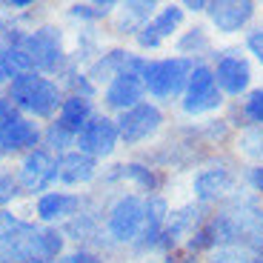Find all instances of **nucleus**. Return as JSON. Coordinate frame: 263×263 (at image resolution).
<instances>
[{
    "mask_svg": "<svg viewBox=\"0 0 263 263\" xmlns=\"http://www.w3.org/2000/svg\"><path fill=\"white\" fill-rule=\"evenodd\" d=\"M118 178L132 180L135 186H140V189H146V192L158 189V183H160L158 175H155L152 169H146V166H140V163H123V166H118Z\"/></svg>",
    "mask_w": 263,
    "mask_h": 263,
    "instance_id": "obj_21",
    "label": "nucleus"
},
{
    "mask_svg": "<svg viewBox=\"0 0 263 263\" xmlns=\"http://www.w3.org/2000/svg\"><path fill=\"white\" fill-rule=\"evenodd\" d=\"M240 149L246 152V155H252V158H260L263 155V126H255V129H249L240 138Z\"/></svg>",
    "mask_w": 263,
    "mask_h": 263,
    "instance_id": "obj_23",
    "label": "nucleus"
},
{
    "mask_svg": "<svg viewBox=\"0 0 263 263\" xmlns=\"http://www.w3.org/2000/svg\"><path fill=\"white\" fill-rule=\"evenodd\" d=\"M95 115H98L95 100L80 98V95H66L63 106H60V112H58V118H54V123H58L60 129H66L69 135H74V138H78L80 132H83V126L89 123Z\"/></svg>",
    "mask_w": 263,
    "mask_h": 263,
    "instance_id": "obj_13",
    "label": "nucleus"
},
{
    "mask_svg": "<svg viewBox=\"0 0 263 263\" xmlns=\"http://www.w3.org/2000/svg\"><path fill=\"white\" fill-rule=\"evenodd\" d=\"M212 263H249V260H243V257L237 255V252H232V249H223V252H217Z\"/></svg>",
    "mask_w": 263,
    "mask_h": 263,
    "instance_id": "obj_29",
    "label": "nucleus"
},
{
    "mask_svg": "<svg viewBox=\"0 0 263 263\" xmlns=\"http://www.w3.org/2000/svg\"><path fill=\"white\" fill-rule=\"evenodd\" d=\"M118 143H120V132H118L115 118L98 112L89 123L83 126V132L78 135L74 149L83 152V155H89V158H95L100 163L103 158H109V155L118 149Z\"/></svg>",
    "mask_w": 263,
    "mask_h": 263,
    "instance_id": "obj_7",
    "label": "nucleus"
},
{
    "mask_svg": "<svg viewBox=\"0 0 263 263\" xmlns=\"http://www.w3.org/2000/svg\"><path fill=\"white\" fill-rule=\"evenodd\" d=\"M86 209V200L78 195V192H66V189H52L46 195L34 197V220L40 226H63L69 223L72 217H78L80 212Z\"/></svg>",
    "mask_w": 263,
    "mask_h": 263,
    "instance_id": "obj_6",
    "label": "nucleus"
},
{
    "mask_svg": "<svg viewBox=\"0 0 263 263\" xmlns=\"http://www.w3.org/2000/svg\"><path fill=\"white\" fill-rule=\"evenodd\" d=\"M20 197H23V189H20L17 178H14V169L0 166V212L12 209Z\"/></svg>",
    "mask_w": 263,
    "mask_h": 263,
    "instance_id": "obj_22",
    "label": "nucleus"
},
{
    "mask_svg": "<svg viewBox=\"0 0 263 263\" xmlns=\"http://www.w3.org/2000/svg\"><path fill=\"white\" fill-rule=\"evenodd\" d=\"M58 263H103V257H100L98 252L80 246V249H74V252H66Z\"/></svg>",
    "mask_w": 263,
    "mask_h": 263,
    "instance_id": "obj_24",
    "label": "nucleus"
},
{
    "mask_svg": "<svg viewBox=\"0 0 263 263\" xmlns=\"http://www.w3.org/2000/svg\"><path fill=\"white\" fill-rule=\"evenodd\" d=\"M100 175V163L83 152L72 149L58 158V183L78 189V186H89Z\"/></svg>",
    "mask_w": 263,
    "mask_h": 263,
    "instance_id": "obj_12",
    "label": "nucleus"
},
{
    "mask_svg": "<svg viewBox=\"0 0 263 263\" xmlns=\"http://www.w3.org/2000/svg\"><path fill=\"white\" fill-rule=\"evenodd\" d=\"M206 46H209V40H206L203 29H192V32L180 40V49H183V52H189V49H206Z\"/></svg>",
    "mask_w": 263,
    "mask_h": 263,
    "instance_id": "obj_26",
    "label": "nucleus"
},
{
    "mask_svg": "<svg viewBox=\"0 0 263 263\" xmlns=\"http://www.w3.org/2000/svg\"><path fill=\"white\" fill-rule=\"evenodd\" d=\"M152 9L155 3H123L118 6V29L129 34H138L152 23Z\"/></svg>",
    "mask_w": 263,
    "mask_h": 263,
    "instance_id": "obj_17",
    "label": "nucleus"
},
{
    "mask_svg": "<svg viewBox=\"0 0 263 263\" xmlns=\"http://www.w3.org/2000/svg\"><path fill=\"white\" fill-rule=\"evenodd\" d=\"M3 95L20 115H26L32 120H46V123H52L58 118L66 98L58 78H46V74L37 72H23L17 78H12L3 89Z\"/></svg>",
    "mask_w": 263,
    "mask_h": 263,
    "instance_id": "obj_1",
    "label": "nucleus"
},
{
    "mask_svg": "<svg viewBox=\"0 0 263 263\" xmlns=\"http://www.w3.org/2000/svg\"><path fill=\"white\" fill-rule=\"evenodd\" d=\"M192 60L186 58H169V60H149L143 69L146 92L155 98H172L183 89V83L192 78Z\"/></svg>",
    "mask_w": 263,
    "mask_h": 263,
    "instance_id": "obj_5",
    "label": "nucleus"
},
{
    "mask_svg": "<svg viewBox=\"0 0 263 263\" xmlns=\"http://www.w3.org/2000/svg\"><path fill=\"white\" fill-rule=\"evenodd\" d=\"M180 20H183V9H178V6H166V9H160V12L155 14V17H152V23L146 26V32L155 34L158 40H163V37H169V34L180 26Z\"/></svg>",
    "mask_w": 263,
    "mask_h": 263,
    "instance_id": "obj_20",
    "label": "nucleus"
},
{
    "mask_svg": "<svg viewBox=\"0 0 263 263\" xmlns=\"http://www.w3.org/2000/svg\"><path fill=\"white\" fill-rule=\"evenodd\" d=\"M146 226V200L140 195H120L106 212V237L115 243H135Z\"/></svg>",
    "mask_w": 263,
    "mask_h": 263,
    "instance_id": "obj_4",
    "label": "nucleus"
},
{
    "mask_svg": "<svg viewBox=\"0 0 263 263\" xmlns=\"http://www.w3.org/2000/svg\"><path fill=\"white\" fill-rule=\"evenodd\" d=\"M217 106H220V95H217L215 72L206 69V66H197L189 78V92H186L183 109L189 115H200L209 112V109H217Z\"/></svg>",
    "mask_w": 263,
    "mask_h": 263,
    "instance_id": "obj_11",
    "label": "nucleus"
},
{
    "mask_svg": "<svg viewBox=\"0 0 263 263\" xmlns=\"http://www.w3.org/2000/svg\"><path fill=\"white\" fill-rule=\"evenodd\" d=\"M235 178H232L226 169H203L195 178V195L200 200H212V197H220L232 189Z\"/></svg>",
    "mask_w": 263,
    "mask_h": 263,
    "instance_id": "obj_16",
    "label": "nucleus"
},
{
    "mask_svg": "<svg viewBox=\"0 0 263 263\" xmlns=\"http://www.w3.org/2000/svg\"><path fill=\"white\" fill-rule=\"evenodd\" d=\"M14 46L23 49L32 72L46 74V78H60L72 66V58L63 43V32L52 23H40V26L29 29V34Z\"/></svg>",
    "mask_w": 263,
    "mask_h": 263,
    "instance_id": "obj_2",
    "label": "nucleus"
},
{
    "mask_svg": "<svg viewBox=\"0 0 263 263\" xmlns=\"http://www.w3.org/2000/svg\"><path fill=\"white\" fill-rule=\"evenodd\" d=\"M115 123H118V132H120V143L138 146V143H143L149 135H155V132L160 129L163 115H160V109L155 103H146L143 100V103L120 112L118 118H115Z\"/></svg>",
    "mask_w": 263,
    "mask_h": 263,
    "instance_id": "obj_8",
    "label": "nucleus"
},
{
    "mask_svg": "<svg viewBox=\"0 0 263 263\" xmlns=\"http://www.w3.org/2000/svg\"><path fill=\"white\" fill-rule=\"evenodd\" d=\"M14 178H17L23 195H32V197H40L46 192L58 189V155L46 152L43 146L20 155L17 166H14Z\"/></svg>",
    "mask_w": 263,
    "mask_h": 263,
    "instance_id": "obj_3",
    "label": "nucleus"
},
{
    "mask_svg": "<svg viewBox=\"0 0 263 263\" xmlns=\"http://www.w3.org/2000/svg\"><path fill=\"white\" fill-rule=\"evenodd\" d=\"M118 12V3H112V0H98V3H72L69 6V17L72 20H80V23H98V20H106L112 17V14Z\"/></svg>",
    "mask_w": 263,
    "mask_h": 263,
    "instance_id": "obj_18",
    "label": "nucleus"
},
{
    "mask_svg": "<svg viewBox=\"0 0 263 263\" xmlns=\"http://www.w3.org/2000/svg\"><path fill=\"white\" fill-rule=\"evenodd\" d=\"M246 43H249L252 54H255V58H257V60H260V63H263V32H252Z\"/></svg>",
    "mask_w": 263,
    "mask_h": 263,
    "instance_id": "obj_28",
    "label": "nucleus"
},
{
    "mask_svg": "<svg viewBox=\"0 0 263 263\" xmlns=\"http://www.w3.org/2000/svg\"><path fill=\"white\" fill-rule=\"evenodd\" d=\"M143 95H146L143 74L126 72V74H120V78H115L112 83L103 86V106L120 115V112H126V109H132V106L143 103Z\"/></svg>",
    "mask_w": 263,
    "mask_h": 263,
    "instance_id": "obj_10",
    "label": "nucleus"
},
{
    "mask_svg": "<svg viewBox=\"0 0 263 263\" xmlns=\"http://www.w3.org/2000/svg\"><path fill=\"white\" fill-rule=\"evenodd\" d=\"M246 118L255 120L257 126H263V89H257V92L249 95V100H246Z\"/></svg>",
    "mask_w": 263,
    "mask_h": 263,
    "instance_id": "obj_25",
    "label": "nucleus"
},
{
    "mask_svg": "<svg viewBox=\"0 0 263 263\" xmlns=\"http://www.w3.org/2000/svg\"><path fill=\"white\" fill-rule=\"evenodd\" d=\"M249 78H252V69L240 54H226V58H220L215 80H217V86H220L223 92L240 95L246 86H249Z\"/></svg>",
    "mask_w": 263,
    "mask_h": 263,
    "instance_id": "obj_14",
    "label": "nucleus"
},
{
    "mask_svg": "<svg viewBox=\"0 0 263 263\" xmlns=\"http://www.w3.org/2000/svg\"><path fill=\"white\" fill-rule=\"evenodd\" d=\"M3 160H6V152H3V146H0V163H3Z\"/></svg>",
    "mask_w": 263,
    "mask_h": 263,
    "instance_id": "obj_30",
    "label": "nucleus"
},
{
    "mask_svg": "<svg viewBox=\"0 0 263 263\" xmlns=\"http://www.w3.org/2000/svg\"><path fill=\"white\" fill-rule=\"evenodd\" d=\"M209 14H212V23H215L220 32L232 34L243 26L246 20L255 14V6L252 3H235V0H223V3H209Z\"/></svg>",
    "mask_w": 263,
    "mask_h": 263,
    "instance_id": "obj_15",
    "label": "nucleus"
},
{
    "mask_svg": "<svg viewBox=\"0 0 263 263\" xmlns=\"http://www.w3.org/2000/svg\"><path fill=\"white\" fill-rule=\"evenodd\" d=\"M74 140H78L74 135H69V132L60 129V126L52 120V123L43 126V140H40V146H43L46 152H52V155H58V158H60V155H66V152H72V149H74Z\"/></svg>",
    "mask_w": 263,
    "mask_h": 263,
    "instance_id": "obj_19",
    "label": "nucleus"
},
{
    "mask_svg": "<svg viewBox=\"0 0 263 263\" xmlns=\"http://www.w3.org/2000/svg\"><path fill=\"white\" fill-rule=\"evenodd\" d=\"M40 140H43V126L37 120L26 118V115L14 112L12 118H6L0 123V146L9 155H26V152L40 149Z\"/></svg>",
    "mask_w": 263,
    "mask_h": 263,
    "instance_id": "obj_9",
    "label": "nucleus"
},
{
    "mask_svg": "<svg viewBox=\"0 0 263 263\" xmlns=\"http://www.w3.org/2000/svg\"><path fill=\"white\" fill-rule=\"evenodd\" d=\"M9 80H12V74H9V43L0 40V95H3Z\"/></svg>",
    "mask_w": 263,
    "mask_h": 263,
    "instance_id": "obj_27",
    "label": "nucleus"
}]
</instances>
